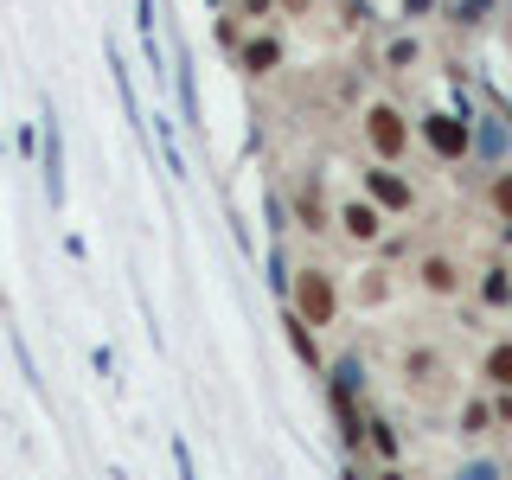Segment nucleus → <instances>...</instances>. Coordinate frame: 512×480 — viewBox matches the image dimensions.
Instances as JSON below:
<instances>
[{
  "instance_id": "nucleus-1",
  "label": "nucleus",
  "mask_w": 512,
  "mask_h": 480,
  "mask_svg": "<svg viewBox=\"0 0 512 480\" xmlns=\"http://www.w3.org/2000/svg\"><path fill=\"white\" fill-rule=\"evenodd\" d=\"M295 295H301V308H308V320H314V327L333 314V288H327V276H320V269H308V276H301V288H295Z\"/></svg>"
},
{
  "instance_id": "nucleus-5",
  "label": "nucleus",
  "mask_w": 512,
  "mask_h": 480,
  "mask_svg": "<svg viewBox=\"0 0 512 480\" xmlns=\"http://www.w3.org/2000/svg\"><path fill=\"white\" fill-rule=\"evenodd\" d=\"M487 372H493V384H506V391H512V346L493 352V359H487Z\"/></svg>"
},
{
  "instance_id": "nucleus-3",
  "label": "nucleus",
  "mask_w": 512,
  "mask_h": 480,
  "mask_svg": "<svg viewBox=\"0 0 512 480\" xmlns=\"http://www.w3.org/2000/svg\"><path fill=\"white\" fill-rule=\"evenodd\" d=\"M372 141H378L384 154H397V141H404V128H397V116H391V109H378V116H372Z\"/></svg>"
},
{
  "instance_id": "nucleus-11",
  "label": "nucleus",
  "mask_w": 512,
  "mask_h": 480,
  "mask_svg": "<svg viewBox=\"0 0 512 480\" xmlns=\"http://www.w3.org/2000/svg\"><path fill=\"white\" fill-rule=\"evenodd\" d=\"M372 429H378V436H372L378 455H397V436H391V429H384V423H372Z\"/></svg>"
},
{
  "instance_id": "nucleus-15",
  "label": "nucleus",
  "mask_w": 512,
  "mask_h": 480,
  "mask_svg": "<svg viewBox=\"0 0 512 480\" xmlns=\"http://www.w3.org/2000/svg\"><path fill=\"white\" fill-rule=\"evenodd\" d=\"M378 480H404V474H378Z\"/></svg>"
},
{
  "instance_id": "nucleus-8",
  "label": "nucleus",
  "mask_w": 512,
  "mask_h": 480,
  "mask_svg": "<svg viewBox=\"0 0 512 480\" xmlns=\"http://www.w3.org/2000/svg\"><path fill=\"white\" fill-rule=\"evenodd\" d=\"M372 192H378V199H384V205H404V199H410V192H404V186H397V180H384V173H372Z\"/></svg>"
},
{
  "instance_id": "nucleus-2",
  "label": "nucleus",
  "mask_w": 512,
  "mask_h": 480,
  "mask_svg": "<svg viewBox=\"0 0 512 480\" xmlns=\"http://www.w3.org/2000/svg\"><path fill=\"white\" fill-rule=\"evenodd\" d=\"M45 192H52V199H64V148H58L52 116H45Z\"/></svg>"
},
{
  "instance_id": "nucleus-9",
  "label": "nucleus",
  "mask_w": 512,
  "mask_h": 480,
  "mask_svg": "<svg viewBox=\"0 0 512 480\" xmlns=\"http://www.w3.org/2000/svg\"><path fill=\"white\" fill-rule=\"evenodd\" d=\"M429 135H436V148H442V154H455L461 141H468V135H455V128H448V122H436V128H429Z\"/></svg>"
},
{
  "instance_id": "nucleus-10",
  "label": "nucleus",
  "mask_w": 512,
  "mask_h": 480,
  "mask_svg": "<svg viewBox=\"0 0 512 480\" xmlns=\"http://www.w3.org/2000/svg\"><path fill=\"white\" fill-rule=\"evenodd\" d=\"M429 288H455V269H448V263H429Z\"/></svg>"
},
{
  "instance_id": "nucleus-13",
  "label": "nucleus",
  "mask_w": 512,
  "mask_h": 480,
  "mask_svg": "<svg viewBox=\"0 0 512 480\" xmlns=\"http://www.w3.org/2000/svg\"><path fill=\"white\" fill-rule=\"evenodd\" d=\"M461 480H493V474H487V468H468V474H461Z\"/></svg>"
},
{
  "instance_id": "nucleus-6",
  "label": "nucleus",
  "mask_w": 512,
  "mask_h": 480,
  "mask_svg": "<svg viewBox=\"0 0 512 480\" xmlns=\"http://www.w3.org/2000/svg\"><path fill=\"white\" fill-rule=\"evenodd\" d=\"M288 340H295V352L314 365V333H308V320H288Z\"/></svg>"
},
{
  "instance_id": "nucleus-7",
  "label": "nucleus",
  "mask_w": 512,
  "mask_h": 480,
  "mask_svg": "<svg viewBox=\"0 0 512 480\" xmlns=\"http://www.w3.org/2000/svg\"><path fill=\"white\" fill-rule=\"evenodd\" d=\"M244 64H250V71H269V64H276V45H269V39H256L250 52H244Z\"/></svg>"
},
{
  "instance_id": "nucleus-14",
  "label": "nucleus",
  "mask_w": 512,
  "mask_h": 480,
  "mask_svg": "<svg viewBox=\"0 0 512 480\" xmlns=\"http://www.w3.org/2000/svg\"><path fill=\"white\" fill-rule=\"evenodd\" d=\"M250 13H263V0H250Z\"/></svg>"
},
{
  "instance_id": "nucleus-12",
  "label": "nucleus",
  "mask_w": 512,
  "mask_h": 480,
  "mask_svg": "<svg viewBox=\"0 0 512 480\" xmlns=\"http://www.w3.org/2000/svg\"><path fill=\"white\" fill-rule=\"evenodd\" d=\"M500 205H506V212H512V180H500Z\"/></svg>"
},
{
  "instance_id": "nucleus-4",
  "label": "nucleus",
  "mask_w": 512,
  "mask_h": 480,
  "mask_svg": "<svg viewBox=\"0 0 512 480\" xmlns=\"http://www.w3.org/2000/svg\"><path fill=\"white\" fill-rule=\"evenodd\" d=\"M346 231L352 237H378V212L372 205H346Z\"/></svg>"
},
{
  "instance_id": "nucleus-16",
  "label": "nucleus",
  "mask_w": 512,
  "mask_h": 480,
  "mask_svg": "<svg viewBox=\"0 0 512 480\" xmlns=\"http://www.w3.org/2000/svg\"><path fill=\"white\" fill-rule=\"evenodd\" d=\"M0 160H7V148H0Z\"/></svg>"
}]
</instances>
